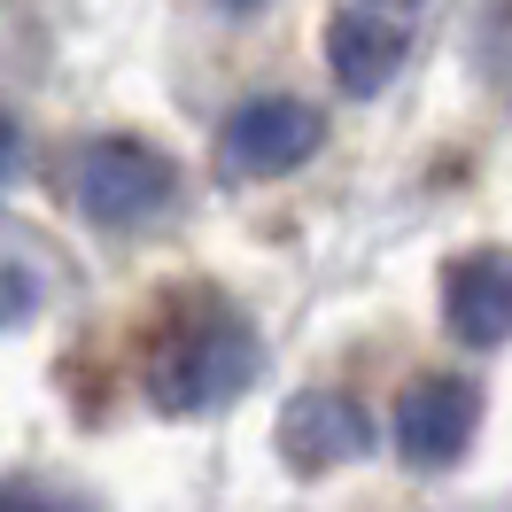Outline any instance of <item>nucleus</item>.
<instances>
[{
  "label": "nucleus",
  "mask_w": 512,
  "mask_h": 512,
  "mask_svg": "<svg viewBox=\"0 0 512 512\" xmlns=\"http://www.w3.org/2000/svg\"><path fill=\"white\" fill-rule=\"evenodd\" d=\"M16 163H24V132H16V117L0 109V187L16 179Z\"/></svg>",
  "instance_id": "nucleus-9"
},
{
  "label": "nucleus",
  "mask_w": 512,
  "mask_h": 512,
  "mask_svg": "<svg viewBox=\"0 0 512 512\" xmlns=\"http://www.w3.org/2000/svg\"><path fill=\"white\" fill-rule=\"evenodd\" d=\"M481 70H489L497 86H512V8H489V16H481Z\"/></svg>",
  "instance_id": "nucleus-8"
},
{
  "label": "nucleus",
  "mask_w": 512,
  "mask_h": 512,
  "mask_svg": "<svg viewBox=\"0 0 512 512\" xmlns=\"http://www.w3.org/2000/svg\"><path fill=\"white\" fill-rule=\"evenodd\" d=\"M481 427V396L474 381H458V373H427V381H412L404 396H396V412H388V443H396V458L404 466H450V458H466V443H474Z\"/></svg>",
  "instance_id": "nucleus-4"
},
{
  "label": "nucleus",
  "mask_w": 512,
  "mask_h": 512,
  "mask_svg": "<svg viewBox=\"0 0 512 512\" xmlns=\"http://www.w3.org/2000/svg\"><path fill=\"white\" fill-rule=\"evenodd\" d=\"M412 55V24H404V8H381V0H350V8H334L326 16V70H334V86L357 101H373L404 70Z\"/></svg>",
  "instance_id": "nucleus-5"
},
{
  "label": "nucleus",
  "mask_w": 512,
  "mask_h": 512,
  "mask_svg": "<svg viewBox=\"0 0 512 512\" xmlns=\"http://www.w3.org/2000/svg\"><path fill=\"white\" fill-rule=\"evenodd\" d=\"M0 512H63V505H47V497H24V489H0Z\"/></svg>",
  "instance_id": "nucleus-10"
},
{
  "label": "nucleus",
  "mask_w": 512,
  "mask_h": 512,
  "mask_svg": "<svg viewBox=\"0 0 512 512\" xmlns=\"http://www.w3.org/2000/svg\"><path fill=\"white\" fill-rule=\"evenodd\" d=\"M70 194L94 225H148L179 194V171H171V156H156L132 132H101L70 163Z\"/></svg>",
  "instance_id": "nucleus-2"
},
{
  "label": "nucleus",
  "mask_w": 512,
  "mask_h": 512,
  "mask_svg": "<svg viewBox=\"0 0 512 512\" xmlns=\"http://www.w3.org/2000/svg\"><path fill=\"white\" fill-rule=\"evenodd\" d=\"M326 140V117L311 109V101L295 94H256L241 101L233 117H225L218 132V156L233 179H280V171H295V163H311Z\"/></svg>",
  "instance_id": "nucleus-3"
},
{
  "label": "nucleus",
  "mask_w": 512,
  "mask_h": 512,
  "mask_svg": "<svg viewBox=\"0 0 512 512\" xmlns=\"http://www.w3.org/2000/svg\"><path fill=\"white\" fill-rule=\"evenodd\" d=\"M365 443H373V419L342 388H303L288 412H280V458H288L295 474H326V466L357 458Z\"/></svg>",
  "instance_id": "nucleus-6"
},
{
  "label": "nucleus",
  "mask_w": 512,
  "mask_h": 512,
  "mask_svg": "<svg viewBox=\"0 0 512 512\" xmlns=\"http://www.w3.org/2000/svg\"><path fill=\"white\" fill-rule=\"evenodd\" d=\"M443 326L466 350L512 342V249H474L443 272Z\"/></svg>",
  "instance_id": "nucleus-7"
},
{
  "label": "nucleus",
  "mask_w": 512,
  "mask_h": 512,
  "mask_svg": "<svg viewBox=\"0 0 512 512\" xmlns=\"http://www.w3.org/2000/svg\"><path fill=\"white\" fill-rule=\"evenodd\" d=\"M256 373V326L241 311H194L156 357H148V404L156 412H210L225 396H241Z\"/></svg>",
  "instance_id": "nucleus-1"
}]
</instances>
